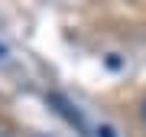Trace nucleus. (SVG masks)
Segmentation results:
<instances>
[{
    "label": "nucleus",
    "mask_w": 146,
    "mask_h": 137,
    "mask_svg": "<svg viewBox=\"0 0 146 137\" xmlns=\"http://www.w3.org/2000/svg\"><path fill=\"white\" fill-rule=\"evenodd\" d=\"M101 137H114V131H110V127H104V131H101Z\"/></svg>",
    "instance_id": "f257e3e1"
},
{
    "label": "nucleus",
    "mask_w": 146,
    "mask_h": 137,
    "mask_svg": "<svg viewBox=\"0 0 146 137\" xmlns=\"http://www.w3.org/2000/svg\"><path fill=\"white\" fill-rule=\"evenodd\" d=\"M3 56H7V49H3V46H0V59H3Z\"/></svg>",
    "instance_id": "f03ea898"
},
{
    "label": "nucleus",
    "mask_w": 146,
    "mask_h": 137,
    "mask_svg": "<svg viewBox=\"0 0 146 137\" xmlns=\"http://www.w3.org/2000/svg\"><path fill=\"white\" fill-rule=\"evenodd\" d=\"M143 121H146V105H143Z\"/></svg>",
    "instance_id": "7ed1b4c3"
}]
</instances>
